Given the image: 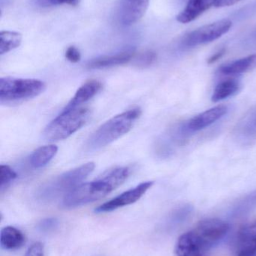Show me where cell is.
<instances>
[{
	"label": "cell",
	"mask_w": 256,
	"mask_h": 256,
	"mask_svg": "<svg viewBox=\"0 0 256 256\" xmlns=\"http://www.w3.org/2000/svg\"><path fill=\"white\" fill-rule=\"evenodd\" d=\"M129 174V167H118L93 182L80 184L65 196L63 207L72 208L98 201L123 184Z\"/></svg>",
	"instance_id": "1"
},
{
	"label": "cell",
	"mask_w": 256,
	"mask_h": 256,
	"mask_svg": "<svg viewBox=\"0 0 256 256\" xmlns=\"http://www.w3.org/2000/svg\"><path fill=\"white\" fill-rule=\"evenodd\" d=\"M141 115L140 108L129 110L113 117L93 132L87 141V148L97 150L128 134Z\"/></svg>",
	"instance_id": "2"
},
{
	"label": "cell",
	"mask_w": 256,
	"mask_h": 256,
	"mask_svg": "<svg viewBox=\"0 0 256 256\" xmlns=\"http://www.w3.org/2000/svg\"><path fill=\"white\" fill-rule=\"evenodd\" d=\"M94 168V162H89L54 178L39 189L38 197L42 201L49 202L63 194L66 196L79 186L81 182L93 172Z\"/></svg>",
	"instance_id": "3"
},
{
	"label": "cell",
	"mask_w": 256,
	"mask_h": 256,
	"mask_svg": "<svg viewBox=\"0 0 256 256\" xmlns=\"http://www.w3.org/2000/svg\"><path fill=\"white\" fill-rule=\"evenodd\" d=\"M90 114V110L87 108L64 109L62 114L45 128L44 136L50 142L60 141L69 138L87 123Z\"/></svg>",
	"instance_id": "4"
},
{
	"label": "cell",
	"mask_w": 256,
	"mask_h": 256,
	"mask_svg": "<svg viewBox=\"0 0 256 256\" xmlns=\"http://www.w3.org/2000/svg\"><path fill=\"white\" fill-rule=\"evenodd\" d=\"M45 90V82L39 80L3 78L0 79V102L15 103L33 98Z\"/></svg>",
	"instance_id": "5"
},
{
	"label": "cell",
	"mask_w": 256,
	"mask_h": 256,
	"mask_svg": "<svg viewBox=\"0 0 256 256\" xmlns=\"http://www.w3.org/2000/svg\"><path fill=\"white\" fill-rule=\"evenodd\" d=\"M232 26V22L228 19L220 20L212 24L203 26L188 33L183 40V44L187 48H194L217 40L226 34Z\"/></svg>",
	"instance_id": "6"
},
{
	"label": "cell",
	"mask_w": 256,
	"mask_h": 256,
	"mask_svg": "<svg viewBox=\"0 0 256 256\" xmlns=\"http://www.w3.org/2000/svg\"><path fill=\"white\" fill-rule=\"evenodd\" d=\"M193 230L210 248H213L225 237L229 225L221 220L207 219L198 222Z\"/></svg>",
	"instance_id": "7"
},
{
	"label": "cell",
	"mask_w": 256,
	"mask_h": 256,
	"mask_svg": "<svg viewBox=\"0 0 256 256\" xmlns=\"http://www.w3.org/2000/svg\"><path fill=\"white\" fill-rule=\"evenodd\" d=\"M153 182H147L140 184L135 188L123 192L118 196L99 206L97 208H96L95 212L96 213H106V212H112V210L120 208L133 204L138 201L153 186Z\"/></svg>",
	"instance_id": "8"
},
{
	"label": "cell",
	"mask_w": 256,
	"mask_h": 256,
	"mask_svg": "<svg viewBox=\"0 0 256 256\" xmlns=\"http://www.w3.org/2000/svg\"><path fill=\"white\" fill-rule=\"evenodd\" d=\"M211 248L194 230L182 234L176 245V256H210Z\"/></svg>",
	"instance_id": "9"
},
{
	"label": "cell",
	"mask_w": 256,
	"mask_h": 256,
	"mask_svg": "<svg viewBox=\"0 0 256 256\" xmlns=\"http://www.w3.org/2000/svg\"><path fill=\"white\" fill-rule=\"evenodd\" d=\"M150 0H120L118 19L122 25L129 26L140 20L148 8Z\"/></svg>",
	"instance_id": "10"
},
{
	"label": "cell",
	"mask_w": 256,
	"mask_h": 256,
	"mask_svg": "<svg viewBox=\"0 0 256 256\" xmlns=\"http://www.w3.org/2000/svg\"><path fill=\"white\" fill-rule=\"evenodd\" d=\"M228 111V106L225 105L215 106L191 118L186 124L182 126V130L184 134H186V131L196 132L201 130L220 120L224 116L226 115Z\"/></svg>",
	"instance_id": "11"
},
{
	"label": "cell",
	"mask_w": 256,
	"mask_h": 256,
	"mask_svg": "<svg viewBox=\"0 0 256 256\" xmlns=\"http://www.w3.org/2000/svg\"><path fill=\"white\" fill-rule=\"evenodd\" d=\"M233 134L235 140L243 146H249L256 142V106L242 117Z\"/></svg>",
	"instance_id": "12"
},
{
	"label": "cell",
	"mask_w": 256,
	"mask_h": 256,
	"mask_svg": "<svg viewBox=\"0 0 256 256\" xmlns=\"http://www.w3.org/2000/svg\"><path fill=\"white\" fill-rule=\"evenodd\" d=\"M237 256H256V222L242 227L235 240Z\"/></svg>",
	"instance_id": "13"
},
{
	"label": "cell",
	"mask_w": 256,
	"mask_h": 256,
	"mask_svg": "<svg viewBox=\"0 0 256 256\" xmlns=\"http://www.w3.org/2000/svg\"><path fill=\"white\" fill-rule=\"evenodd\" d=\"M135 56V49L130 48L118 54L102 56L90 60L87 67L90 69H102L114 67L129 62Z\"/></svg>",
	"instance_id": "14"
},
{
	"label": "cell",
	"mask_w": 256,
	"mask_h": 256,
	"mask_svg": "<svg viewBox=\"0 0 256 256\" xmlns=\"http://www.w3.org/2000/svg\"><path fill=\"white\" fill-rule=\"evenodd\" d=\"M217 0H189L185 8L177 16L181 24L192 22L209 8L214 6Z\"/></svg>",
	"instance_id": "15"
},
{
	"label": "cell",
	"mask_w": 256,
	"mask_h": 256,
	"mask_svg": "<svg viewBox=\"0 0 256 256\" xmlns=\"http://www.w3.org/2000/svg\"><path fill=\"white\" fill-rule=\"evenodd\" d=\"M102 84L100 81L92 80L87 81L82 86L78 88L75 96L68 104L65 109L79 108L80 105L89 102L102 90Z\"/></svg>",
	"instance_id": "16"
},
{
	"label": "cell",
	"mask_w": 256,
	"mask_h": 256,
	"mask_svg": "<svg viewBox=\"0 0 256 256\" xmlns=\"http://www.w3.org/2000/svg\"><path fill=\"white\" fill-rule=\"evenodd\" d=\"M256 67V54L248 56L244 58L223 64L219 68L218 72L226 76L241 74L252 70Z\"/></svg>",
	"instance_id": "17"
},
{
	"label": "cell",
	"mask_w": 256,
	"mask_h": 256,
	"mask_svg": "<svg viewBox=\"0 0 256 256\" xmlns=\"http://www.w3.org/2000/svg\"><path fill=\"white\" fill-rule=\"evenodd\" d=\"M256 210V190L239 198L229 210L231 219H239L247 216Z\"/></svg>",
	"instance_id": "18"
},
{
	"label": "cell",
	"mask_w": 256,
	"mask_h": 256,
	"mask_svg": "<svg viewBox=\"0 0 256 256\" xmlns=\"http://www.w3.org/2000/svg\"><path fill=\"white\" fill-rule=\"evenodd\" d=\"M25 238L18 228L12 226L3 228L0 234V243L2 248L9 250L18 249L24 244Z\"/></svg>",
	"instance_id": "19"
},
{
	"label": "cell",
	"mask_w": 256,
	"mask_h": 256,
	"mask_svg": "<svg viewBox=\"0 0 256 256\" xmlns=\"http://www.w3.org/2000/svg\"><path fill=\"white\" fill-rule=\"evenodd\" d=\"M58 148L54 144L42 146L36 149L30 156V164L35 168L45 166L57 154Z\"/></svg>",
	"instance_id": "20"
},
{
	"label": "cell",
	"mask_w": 256,
	"mask_h": 256,
	"mask_svg": "<svg viewBox=\"0 0 256 256\" xmlns=\"http://www.w3.org/2000/svg\"><path fill=\"white\" fill-rule=\"evenodd\" d=\"M240 90V84L234 79L226 80L219 82L213 92L212 100L219 102L235 94Z\"/></svg>",
	"instance_id": "21"
},
{
	"label": "cell",
	"mask_w": 256,
	"mask_h": 256,
	"mask_svg": "<svg viewBox=\"0 0 256 256\" xmlns=\"http://www.w3.org/2000/svg\"><path fill=\"white\" fill-rule=\"evenodd\" d=\"M23 36L17 32L2 31L0 32V55L16 49L22 42Z\"/></svg>",
	"instance_id": "22"
},
{
	"label": "cell",
	"mask_w": 256,
	"mask_h": 256,
	"mask_svg": "<svg viewBox=\"0 0 256 256\" xmlns=\"http://www.w3.org/2000/svg\"><path fill=\"white\" fill-rule=\"evenodd\" d=\"M193 210V207L191 204H186L177 208L171 212L166 221V227L174 228L186 222Z\"/></svg>",
	"instance_id": "23"
},
{
	"label": "cell",
	"mask_w": 256,
	"mask_h": 256,
	"mask_svg": "<svg viewBox=\"0 0 256 256\" xmlns=\"http://www.w3.org/2000/svg\"><path fill=\"white\" fill-rule=\"evenodd\" d=\"M0 172H1L0 189H1V192H3V190L17 178L18 174L15 172V170H12L10 166L7 165H1Z\"/></svg>",
	"instance_id": "24"
},
{
	"label": "cell",
	"mask_w": 256,
	"mask_h": 256,
	"mask_svg": "<svg viewBox=\"0 0 256 256\" xmlns=\"http://www.w3.org/2000/svg\"><path fill=\"white\" fill-rule=\"evenodd\" d=\"M256 15V1L252 2L249 4H246L244 7L241 8L240 10L233 14L234 19L237 20H244L249 19Z\"/></svg>",
	"instance_id": "25"
},
{
	"label": "cell",
	"mask_w": 256,
	"mask_h": 256,
	"mask_svg": "<svg viewBox=\"0 0 256 256\" xmlns=\"http://www.w3.org/2000/svg\"><path fill=\"white\" fill-rule=\"evenodd\" d=\"M157 56L156 52L153 51L148 50L142 52L141 55L138 56V58L135 60V66L141 68L149 67L156 61Z\"/></svg>",
	"instance_id": "26"
},
{
	"label": "cell",
	"mask_w": 256,
	"mask_h": 256,
	"mask_svg": "<svg viewBox=\"0 0 256 256\" xmlns=\"http://www.w3.org/2000/svg\"><path fill=\"white\" fill-rule=\"evenodd\" d=\"M81 1V0H36V4L42 8L53 7L62 4L77 6L80 4Z\"/></svg>",
	"instance_id": "27"
},
{
	"label": "cell",
	"mask_w": 256,
	"mask_h": 256,
	"mask_svg": "<svg viewBox=\"0 0 256 256\" xmlns=\"http://www.w3.org/2000/svg\"><path fill=\"white\" fill-rule=\"evenodd\" d=\"M59 221L56 218H47L39 222L38 228L42 232H49L54 231L58 227Z\"/></svg>",
	"instance_id": "28"
},
{
	"label": "cell",
	"mask_w": 256,
	"mask_h": 256,
	"mask_svg": "<svg viewBox=\"0 0 256 256\" xmlns=\"http://www.w3.org/2000/svg\"><path fill=\"white\" fill-rule=\"evenodd\" d=\"M66 58L71 62H78L81 60V52L75 46H69L66 51Z\"/></svg>",
	"instance_id": "29"
},
{
	"label": "cell",
	"mask_w": 256,
	"mask_h": 256,
	"mask_svg": "<svg viewBox=\"0 0 256 256\" xmlns=\"http://www.w3.org/2000/svg\"><path fill=\"white\" fill-rule=\"evenodd\" d=\"M25 256H45L44 245L42 243H39V242L33 244L29 248Z\"/></svg>",
	"instance_id": "30"
},
{
	"label": "cell",
	"mask_w": 256,
	"mask_h": 256,
	"mask_svg": "<svg viewBox=\"0 0 256 256\" xmlns=\"http://www.w3.org/2000/svg\"><path fill=\"white\" fill-rule=\"evenodd\" d=\"M241 0H217L214 6L216 8L228 7L239 2Z\"/></svg>",
	"instance_id": "31"
},
{
	"label": "cell",
	"mask_w": 256,
	"mask_h": 256,
	"mask_svg": "<svg viewBox=\"0 0 256 256\" xmlns=\"http://www.w3.org/2000/svg\"><path fill=\"white\" fill-rule=\"evenodd\" d=\"M225 54V49H221L220 50L218 51L217 52L212 56L208 60L209 64H213V63L216 62V61L222 58L224 54Z\"/></svg>",
	"instance_id": "32"
}]
</instances>
